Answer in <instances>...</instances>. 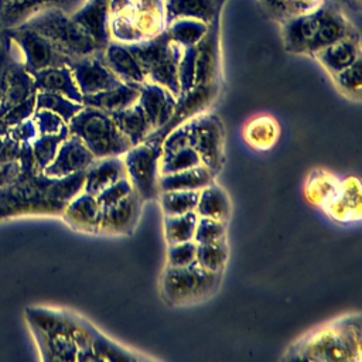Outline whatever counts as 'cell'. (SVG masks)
<instances>
[{
  "label": "cell",
  "mask_w": 362,
  "mask_h": 362,
  "mask_svg": "<svg viewBox=\"0 0 362 362\" xmlns=\"http://www.w3.org/2000/svg\"><path fill=\"white\" fill-rule=\"evenodd\" d=\"M71 16L100 49L112 41L109 33V1L86 0Z\"/></svg>",
  "instance_id": "cell-17"
},
{
  "label": "cell",
  "mask_w": 362,
  "mask_h": 362,
  "mask_svg": "<svg viewBox=\"0 0 362 362\" xmlns=\"http://www.w3.org/2000/svg\"><path fill=\"white\" fill-rule=\"evenodd\" d=\"M126 177V168L122 156L95 158L83 171V192L98 195L102 189Z\"/></svg>",
  "instance_id": "cell-19"
},
{
  "label": "cell",
  "mask_w": 362,
  "mask_h": 362,
  "mask_svg": "<svg viewBox=\"0 0 362 362\" xmlns=\"http://www.w3.org/2000/svg\"><path fill=\"white\" fill-rule=\"evenodd\" d=\"M68 136H69V129H68V124H65L58 133L38 134L33 140L31 148H33V156H34L37 170L42 171L54 160L61 143Z\"/></svg>",
  "instance_id": "cell-31"
},
{
  "label": "cell",
  "mask_w": 362,
  "mask_h": 362,
  "mask_svg": "<svg viewBox=\"0 0 362 362\" xmlns=\"http://www.w3.org/2000/svg\"><path fill=\"white\" fill-rule=\"evenodd\" d=\"M199 191H164L157 199L164 215H181L195 211Z\"/></svg>",
  "instance_id": "cell-37"
},
{
  "label": "cell",
  "mask_w": 362,
  "mask_h": 362,
  "mask_svg": "<svg viewBox=\"0 0 362 362\" xmlns=\"http://www.w3.org/2000/svg\"><path fill=\"white\" fill-rule=\"evenodd\" d=\"M201 160L195 150L189 146H181L171 150H163L160 161V175L182 171L191 167L201 165Z\"/></svg>",
  "instance_id": "cell-33"
},
{
  "label": "cell",
  "mask_w": 362,
  "mask_h": 362,
  "mask_svg": "<svg viewBox=\"0 0 362 362\" xmlns=\"http://www.w3.org/2000/svg\"><path fill=\"white\" fill-rule=\"evenodd\" d=\"M37 93V92H35ZM35 93L24 99L23 102L13 106L3 117H0L7 126L18 124L27 119H30L35 110Z\"/></svg>",
  "instance_id": "cell-43"
},
{
  "label": "cell",
  "mask_w": 362,
  "mask_h": 362,
  "mask_svg": "<svg viewBox=\"0 0 362 362\" xmlns=\"http://www.w3.org/2000/svg\"><path fill=\"white\" fill-rule=\"evenodd\" d=\"M197 221L198 215L195 211L181 215H164L163 226L167 245L192 240Z\"/></svg>",
  "instance_id": "cell-30"
},
{
  "label": "cell",
  "mask_w": 362,
  "mask_h": 362,
  "mask_svg": "<svg viewBox=\"0 0 362 362\" xmlns=\"http://www.w3.org/2000/svg\"><path fill=\"white\" fill-rule=\"evenodd\" d=\"M214 177L215 175L201 164L182 171L160 175L158 191H199L212 182Z\"/></svg>",
  "instance_id": "cell-26"
},
{
  "label": "cell",
  "mask_w": 362,
  "mask_h": 362,
  "mask_svg": "<svg viewBox=\"0 0 362 362\" xmlns=\"http://www.w3.org/2000/svg\"><path fill=\"white\" fill-rule=\"evenodd\" d=\"M189 146L204 167L216 175L225 161V130L221 119L212 113H199L174 127L163 139V150Z\"/></svg>",
  "instance_id": "cell-3"
},
{
  "label": "cell",
  "mask_w": 362,
  "mask_h": 362,
  "mask_svg": "<svg viewBox=\"0 0 362 362\" xmlns=\"http://www.w3.org/2000/svg\"><path fill=\"white\" fill-rule=\"evenodd\" d=\"M325 212L338 221L359 219L361 215V187L356 178L341 181L337 195L322 206Z\"/></svg>",
  "instance_id": "cell-24"
},
{
  "label": "cell",
  "mask_w": 362,
  "mask_h": 362,
  "mask_svg": "<svg viewBox=\"0 0 362 362\" xmlns=\"http://www.w3.org/2000/svg\"><path fill=\"white\" fill-rule=\"evenodd\" d=\"M86 0H0V30L21 25L35 13L57 7L72 14Z\"/></svg>",
  "instance_id": "cell-14"
},
{
  "label": "cell",
  "mask_w": 362,
  "mask_h": 362,
  "mask_svg": "<svg viewBox=\"0 0 362 362\" xmlns=\"http://www.w3.org/2000/svg\"><path fill=\"white\" fill-rule=\"evenodd\" d=\"M314 57L327 68V71L331 72V75L337 74L361 58L359 41L355 35L346 34L345 37L317 51Z\"/></svg>",
  "instance_id": "cell-23"
},
{
  "label": "cell",
  "mask_w": 362,
  "mask_h": 362,
  "mask_svg": "<svg viewBox=\"0 0 362 362\" xmlns=\"http://www.w3.org/2000/svg\"><path fill=\"white\" fill-rule=\"evenodd\" d=\"M139 86L140 85L120 82L119 85L110 89L102 90L93 95L82 96V103L85 106H92L112 115L115 112L123 110L134 105L139 100V95H140Z\"/></svg>",
  "instance_id": "cell-22"
},
{
  "label": "cell",
  "mask_w": 362,
  "mask_h": 362,
  "mask_svg": "<svg viewBox=\"0 0 362 362\" xmlns=\"http://www.w3.org/2000/svg\"><path fill=\"white\" fill-rule=\"evenodd\" d=\"M0 31H3V30H0Z\"/></svg>",
  "instance_id": "cell-45"
},
{
  "label": "cell",
  "mask_w": 362,
  "mask_h": 362,
  "mask_svg": "<svg viewBox=\"0 0 362 362\" xmlns=\"http://www.w3.org/2000/svg\"><path fill=\"white\" fill-rule=\"evenodd\" d=\"M28 321L37 337L44 359L76 361L74 318L48 310H28Z\"/></svg>",
  "instance_id": "cell-8"
},
{
  "label": "cell",
  "mask_w": 362,
  "mask_h": 362,
  "mask_svg": "<svg viewBox=\"0 0 362 362\" xmlns=\"http://www.w3.org/2000/svg\"><path fill=\"white\" fill-rule=\"evenodd\" d=\"M3 31H6L17 45L23 65L30 74L44 68L68 65L71 61L48 38L34 30L18 25Z\"/></svg>",
  "instance_id": "cell-11"
},
{
  "label": "cell",
  "mask_w": 362,
  "mask_h": 362,
  "mask_svg": "<svg viewBox=\"0 0 362 362\" xmlns=\"http://www.w3.org/2000/svg\"><path fill=\"white\" fill-rule=\"evenodd\" d=\"M31 76L37 92H54L82 103V93L79 92L69 65L44 68L33 72Z\"/></svg>",
  "instance_id": "cell-20"
},
{
  "label": "cell",
  "mask_w": 362,
  "mask_h": 362,
  "mask_svg": "<svg viewBox=\"0 0 362 362\" xmlns=\"http://www.w3.org/2000/svg\"><path fill=\"white\" fill-rule=\"evenodd\" d=\"M66 124L69 134L78 137L95 158L123 156L132 147L112 116L100 109L83 105Z\"/></svg>",
  "instance_id": "cell-6"
},
{
  "label": "cell",
  "mask_w": 362,
  "mask_h": 362,
  "mask_svg": "<svg viewBox=\"0 0 362 362\" xmlns=\"http://www.w3.org/2000/svg\"><path fill=\"white\" fill-rule=\"evenodd\" d=\"M222 273L209 272L197 262L187 266H165L160 288L164 300L174 307H185L198 304L219 287Z\"/></svg>",
  "instance_id": "cell-7"
},
{
  "label": "cell",
  "mask_w": 362,
  "mask_h": 362,
  "mask_svg": "<svg viewBox=\"0 0 362 362\" xmlns=\"http://www.w3.org/2000/svg\"><path fill=\"white\" fill-rule=\"evenodd\" d=\"M228 256H229V247H228L226 238H222L209 243H197L195 262L201 267L209 272L222 273L228 262Z\"/></svg>",
  "instance_id": "cell-32"
},
{
  "label": "cell",
  "mask_w": 362,
  "mask_h": 362,
  "mask_svg": "<svg viewBox=\"0 0 362 362\" xmlns=\"http://www.w3.org/2000/svg\"><path fill=\"white\" fill-rule=\"evenodd\" d=\"M21 25L48 38L69 59H76L100 51L85 30L62 8H44L31 16Z\"/></svg>",
  "instance_id": "cell-5"
},
{
  "label": "cell",
  "mask_w": 362,
  "mask_h": 362,
  "mask_svg": "<svg viewBox=\"0 0 362 362\" xmlns=\"http://www.w3.org/2000/svg\"><path fill=\"white\" fill-rule=\"evenodd\" d=\"M339 188H341L339 180L332 177L329 173L317 170L310 175L305 192L308 199L313 201L315 205L325 206L337 195Z\"/></svg>",
  "instance_id": "cell-29"
},
{
  "label": "cell",
  "mask_w": 362,
  "mask_h": 362,
  "mask_svg": "<svg viewBox=\"0 0 362 362\" xmlns=\"http://www.w3.org/2000/svg\"><path fill=\"white\" fill-rule=\"evenodd\" d=\"M189 17L202 23H209L214 17L212 0H170L168 18Z\"/></svg>",
  "instance_id": "cell-34"
},
{
  "label": "cell",
  "mask_w": 362,
  "mask_h": 362,
  "mask_svg": "<svg viewBox=\"0 0 362 362\" xmlns=\"http://www.w3.org/2000/svg\"><path fill=\"white\" fill-rule=\"evenodd\" d=\"M163 156V140L146 139L144 141L132 146L123 156L126 177L130 181L133 191L146 202L156 199L160 194V161Z\"/></svg>",
  "instance_id": "cell-9"
},
{
  "label": "cell",
  "mask_w": 362,
  "mask_h": 362,
  "mask_svg": "<svg viewBox=\"0 0 362 362\" xmlns=\"http://www.w3.org/2000/svg\"><path fill=\"white\" fill-rule=\"evenodd\" d=\"M132 191H133V187H132L130 181L127 180V177H124V178L117 180L116 182H113L112 185L106 187L95 197H96L99 206L102 208V206H107V205H112V204L120 201L122 198L129 195Z\"/></svg>",
  "instance_id": "cell-42"
},
{
  "label": "cell",
  "mask_w": 362,
  "mask_h": 362,
  "mask_svg": "<svg viewBox=\"0 0 362 362\" xmlns=\"http://www.w3.org/2000/svg\"><path fill=\"white\" fill-rule=\"evenodd\" d=\"M137 59L147 82L157 83L168 89L177 99L181 95L178 82V64L182 47L174 42L167 31L133 44H126Z\"/></svg>",
  "instance_id": "cell-4"
},
{
  "label": "cell",
  "mask_w": 362,
  "mask_h": 362,
  "mask_svg": "<svg viewBox=\"0 0 362 362\" xmlns=\"http://www.w3.org/2000/svg\"><path fill=\"white\" fill-rule=\"evenodd\" d=\"M280 134V127L272 116H257L246 123L243 137L246 143L256 150L272 148Z\"/></svg>",
  "instance_id": "cell-28"
},
{
  "label": "cell",
  "mask_w": 362,
  "mask_h": 362,
  "mask_svg": "<svg viewBox=\"0 0 362 362\" xmlns=\"http://www.w3.org/2000/svg\"><path fill=\"white\" fill-rule=\"evenodd\" d=\"M61 216L72 229L78 232L98 233L100 206L95 195L81 191L68 202Z\"/></svg>",
  "instance_id": "cell-18"
},
{
  "label": "cell",
  "mask_w": 362,
  "mask_h": 362,
  "mask_svg": "<svg viewBox=\"0 0 362 362\" xmlns=\"http://www.w3.org/2000/svg\"><path fill=\"white\" fill-rule=\"evenodd\" d=\"M95 160V156L75 136L69 134L59 146L54 160L42 170L48 177H66L85 171Z\"/></svg>",
  "instance_id": "cell-15"
},
{
  "label": "cell",
  "mask_w": 362,
  "mask_h": 362,
  "mask_svg": "<svg viewBox=\"0 0 362 362\" xmlns=\"http://www.w3.org/2000/svg\"><path fill=\"white\" fill-rule=\"evenodd\" d=\"M7 133L8 136L16 140L17 143L20 144H24V143H33V140L38 136V132H37V127L33 122V119H27L18 124H14V126H8L7 127Z\"/></svg>",
  "instance_id": "cell-44"
},
{
  "label": "cell",
  "mask_w": 362,
  "mask_h": 362,
  "mask_svg": "<svg viewBox=\"0 0 362 362\" xmlns=\"http://www.w3.org/2000/svg\"><path fill=\"white\" fill-rule=\"evenodd\" d=\"M83 103L74 102L64 95L54 92H37L35 93V110L45 109L57 113L65 123H68L81 109Z\"/></svg>",
  "instance_id": "cell-35"
},
{
  "label": "cell",
  "mask_w": 362,
  "mask_h": 362,
  "mask_svg": "<svg viewBox=\"0 0 362 362\" xmlns=\"http://www.w3.org/2000/svg\"><path fill=\"white\" fill-rule=\"evenodd\" d=\"M195 212L198 216L214 218L228 223L230 216V201L228 194L214 181L209 182L206 187L199 189Z\"/></svg>",
  "instance_id": "cell-27"
},
{
  "label": "cell",
  "mask_w": 362,
  "mask_h": 362,
  "mask_svg": "<svg viewBox=\"0 0 362 362\" xmlns=\"http://www.w3.org/2000/svg\"><path fill=\"white\" fill-rule=\"evenodd\" d=\"M197 243L185 240L167 245V266H187L195 262Z\"/></svg>",
  "instance_id": "cell-40"
},
{
  "label": "cell",
  "mask_w": 362,
  "mask_h": 362,
  "mask_svg": "<svg viewBox=\"0 0 362 362\" xmlns=\"http://www.w3.org/2000/svg\"><path fill=\"white\" fill-rule=\"evenodd\" d=\"M143 201L132 191L120 201L102 206L98 233L100 235H129L136 228Z\"/></svg>",
  "instance_id": "cell-13"
},
{
  "label": "cell",
  "mask_w": 362,
  "mask_h": 362,
  "mask_svg": "<svg viewBox=\"0 0 362 362\" xmlns=\"http://www.w3.org/2000/svg\"><path fill=\"white\" fill-rule=\"evenodd\" d=\"M361 339L359 314L344 315L305 334L286 351L283 359L358 362L361 361Z\"/></svg>",
  "instance_id": "cell-2"
},
{
  "label": "cell",
  "mask_w": 362,
  "mask_h": 362,
  "mask_svg": "<svg viewBox=\"0 0 362 362\" xmlns=\"http://www.w3.org/2000/svg\"><path fill=\"white\" fill-rule=\"evenodd\" d=\"M102 51L71 59L68 64L82 96L110 89L122 82L105 64Z\"/></svg>",
  "instance_id": "cell-12"
},
{
  "label": "cell",
  "mask_w": 362,
  "mask_h": 362,
  "mask_svg": "<svg viewBox=\"0 0 362 362\" xmlns=\"http://www.w3.org/2000/svg\"><path fill=\"white\" fill-rule=\"evenodd\" d=\"M170 38L181 47L197 45L208 33L206 24L199 20H175L165 30Z\"/></svg>",
  "instance_id": "cell-36"
},
{
  "label": "cell",
  "mask_w": 362,
  "mask_h": 362,
  "mask_svg": "<svg viewBox=\"0 0 362 362\" xmlns=\"http://www.w3.org/2000/svg\"><path fill=\"white\" fill-rule=\"evenodd\" d=\"M222 238H226V222L214 218L198 216L192 238L195 243H209Z\"/></svg>",
  "instance_id": "cell-38"
},
{
  "label": "cell",
  "mask_w": 362,
  "mask_h": 362,
  "mask_svg": "<svg viewBox=\"0 0 362 362\" xmlns=\"http://www.w3.org/2000/svg\"><path fill=\"white\" fill-rule=\"evenodd\" d=\"M83 188V171L48 177L37 168L23 171L0 188V219L23 215H61Z\"/></svg>",
  "instance_id": "cell-1"
},
{
  "label": "cell",
  "mask_w": 362,
  "mask_h": 362,
  "mask_svg": "<svg viewBox=\"0 0 362 362\" xmlns=\"http://www.w3.org/2000/svg\"><path fill=\"white\" fill-rule=\"evenodd\" d=\"M361 58L356 59L352 65L344 68L342 71L332 74L335 82L342 89V92H348L351 98L359 99L361 98Z\"/></svg>",
  "instance_id": "cell-39"
},
{
  "label": "cell",
  "mask_w": 362,
  "mask_h": 362,
  "mask_svg": "<svg viewBox=\"0 0 362 362\" xmlns=\"http://www.w3.org/2000/svg\"><path fill=\"white\" fill-rule=\"evenodd\" d=\"M102 55L105 64L122 82L132 85H140L146 82V76L137 59L129 51L126 44L110 41L103 48Z\"/></svg>",
  "instance_id": "cell-21"
},
{
  "label": "cell",
  "mask_w": 362,
  "mask_h": 362,
  "mask_svg": "<svg viewBox=\"0 0 362 362\" xmlns=\"http://www.w3.org/2000/svg\"><path fill=\"white\" fill-rule=\"evenodd\" d=\"M139 89L140 95L137 103L141 106L153 132H156L171 119L177 98L168 89L147 81L140 83Z\"/></svg>",
  "instance_id": "cell-16"
},
{
  "label": "cell",
  "mask_w": 362,
  "mask_h": 362,
  "mask_svg": "<svg viewBox=\"0 0 362 362\" xmlns=\"http://www.w3.org/2000/svg\"><path fill=\"white\" fill-rule=\"evenodd\" d=\"M38 134H52L58 133L66 123L57 113L45 109L34 110L31 116Z\"/></svg>",
  "instance_id": "cell-41"
},
{
  "label": "cell",
  "mask_w": 362,
  "mask_h": 362,
  "mask_svg": "<svg viewBox=\"0 0 362 362\" xmlns=\"http://www.w3.org/2000/svg\"><path fill=\"white\" fill-rule=\"evenodd\" d=\"M110 116L117 129L130 141L132 146L144 141L153 133V127L150 126L141 106L137 102L123 110L112 113Z\"/></svg>",
  "instance_id": "cell-25"
},
{
  "label": "cell",
  "mask_w": 362,
  "mask_h": 362,
  "mask_svg": "<svg viewBox=\"0 0 362 362\" xmlns=\"http://www.w3.org/2000/svg\"><path fill=\"white\" fill-rule=\"evenodd\" d=\"M35 92L17 45L6 31H0V117Z\"/></svg>",
  "instance_id": "cell-10"
}]
</instances>
